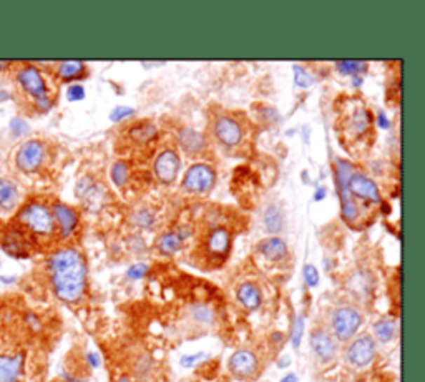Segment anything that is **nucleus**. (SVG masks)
Listing matches in <instances>:
<instances>
[{"label":"nucleus","instance_id":"obj_1","mask_svg":"<svg viewBox=\"0 0 425 382\" xmlns=\"http://www.w3.org/2000/svg\"><path fill=\"white\" fill-rule=\"evenodd\" d=\"M47 273L53 294L67 304H75L85 296L88 281L87 261L76 248L65 246L48 256Z\"/></svg>","mask_w":425,"mask_h":382},{"label":"nucleus","instance_id":"obj_2","mask_svg":"<svg viewBox=\"0 0 425 382\" xmlns=\"http://www.w3.org/2000/svg\"><path fill=\"white\" fill-rule=\"evenodd\" d=\"M15 224L20 231L30 238L32 243L48 240L57 235V226L53 221L50 206L42 201H27L20 206L15 214Z\"/></svg>","mask_w":425,"mask_h":382},{"label":"nucleus","instance_id":"obj_3","mask_svg":"<svg viewBox=\"0 0 425 382\" xmlns=\"http://www.w3.org/2000/svg\"><path fill=\"white\" fill-rule=\"evenodd\" d=\"M364 325V316L356 306H339L331 314V334L336 338L337 343H349L356 338L357 331Z\"/></svg>","mask_w":425,"mask_h":382},{"label":"nucleus","instance_id":"obj_4","mask_svg":"<svg viewBox=\"0 0 425 382\" xmlns=\"http://www.w3.org/2000/svg\"><path fill=\"white\" fill-rule=\"evenodd\" d=\"M216 183V170L211 165L203 163H193L183 175L182 186L184 191L194 193V195H206L212 190Z\"/></svg>","mask_w":425,"mask_h":382},{"label":"nucleus","instance_id":"obj_5","mask_svg":"<svg viewBox=\"0 0 425 382\" xmlns=\"http://www.w3.org/2000/svg\"><path fill=\"white\" fill-rule=\"evenodd\" d=\"M377 343L370 334H360L349 341L346 348V361L354 369H365L375 361Z\"/></svg>","mask_w":425,"mask_h":382},{"label":"nucleus","instance_id":"obj_6","mask_svg":"<svg viewBox=\"0 0 425 382\" xmlns=\"http://www.w3.org/2000/svg\"><path fill=\"white\" fill-rule=\"evenodd\" d=\"M47 158V145L39 138H30L22 143L15 153V165L22 173L32 175L39 172Z\"/></svg>","mask_w":425,"mask_h":382},{"label":"nucleus","instance_id":"obj_7","mask_svg":"<svg viewBox=\"0 0 425 382\" xmlns=\"http://www.w3.org/2000/svg\"><path fill=\"white\" fill-rule=\"evenodd\" d=\"M15 80L22 88V92H24L27 97H30L34 102L50 97L48 95L47 80H45V76L42 71H40L39 67L22 65L20 69L17 70Z\"/></svg>","mask_w":425,"mask_h":382},{"label":"nucleus","instance_id":"obj_8","mask_svg":"<svg viewBox=\"0 0 425 382\" xmlns=\"http://www.w3.org/2000/svg\"><path fill=\"white\" fill-rule=\"evenodd\" d=\"M309 346L314 356L323 364L336 361L339 354V343L325 327H314L309 334Z\"/></svg>","mask_w":425,"mask_h":382},{"label":"nucleus","instance_id":"obj_9","mask_svg":"<svg viewBox=\"0 0 425 382\" xmlns=\"http://www.w3.org/2000/svg\"><path fill=\"white\" fill-rule=\"evenodd\" d=\"M228 369L239 381L255 379L259 372V359L250 349H238L228 359Z\"/></svg>","mask_w":425,"mask_h":382},{"label":"nucleus","instance_id":"obj_10","mask_svg":"<svg viewBox=\"0 0 425 382\" xmlns=\"http://www.w3.org/2000/svg\"><path fill=\"white\" fill-rule=\"evenodd\" d=\"M180 170H182V160H180L178 153L171 148L158 153L155 161H153V173H155L158 182L165 183V185L175 182L180 175Z\"/></svg>","mask_w":425,"mask_h":382},{"label":"nucleus","instance_id":"obj_11","mask_svg":"<svg viewBox=\"0 0 425 382\" xmlns=\"http://www.w3.org/2000/svg\"><path fill=\"white\" fill-rule=\"evenodd\" d=\"M349 193L356 201H365L369 205H381L382 196L379 191L377 183L372 178H369L367 175L357 173L354 172L349 182Z\"/></svg>","mask_w":425,"mask_h":382},{"label":"nucleus","instance_id":"obj_12","mask_svg":"<svg viewBox=\"0 0 425 382\" xmlns=\"http://www.w3.org/2000/svg\"><path fill=\"white\" fill-rule=\"evenodd\" d=\"M212 133L215 138L218 140L221 145L226 148H234L243 142L244 132L241 123L233 116L223 115L218 116L215 121V127H212Z\"/></svg>","mask_w":425,"mask_h":382},{"label":"nucleus","instance_id":"obj_13","mask_svg":"<svg viewBox=\"0 0 425 382\" xmlns=\"http://www.w3.org/2000/svg\"><path fill=\"white\" fill-rule=\"evenodd\" d=\"M50 210L53 214V221H55L57 226L58 238H60V240H69V238L76 231L80 223L76 210L72 208L70 205L60 203V201H55V203L50 206Z\"/></svg>","mask_w":425,"mask_h":382},{"label":"nucleus","instance_id":"obj_14","mask_svg":"<svg viewBox=\"0 0 425 382\" xmlns=\"http://www.w3.org/2000/svg\"><path fill=\"white\" fill-rule=\"evenodd\" d=\"M25 372V353L0 350V382H22Z\"/></svg>","mask_w":425,"mask_h":382},{"label":"nucleus","instance_id":"obj_15","mask_svg":"<svg viewBox=\"0 0 425 382\" xmlns=\"http://www.w3.org/2000/svg\"><path fill=\"white\" fill-rule=\"evenodd\" d=\"M176 140H178V145L182 150L187 153L188 156H198L201 155L203 151L206 150L208 142L206 137L198 130L189 128V127H183L178 130V135H176Z\"/></svg>","mask_w":425,"mask_h":382},{"label":"nucleus","instance_id":"obj_16","mask_svg":"<svg viewBox=\"0 0 425 382\" xmlns=\"http://www.w3.org/2000/svg\"><path fill=\"white\" fill-rule=\"evenodd\" d=\"M231 231L224 226H216L211 229L210 235L206 238V250L215 258H224V256H228L229 250H231Z\"/></svg>","mask_w":425,"mask_h":382},{"label":"nucleus","instance_id":"obj_17","mask_svg":"<svg viewBox=\"0 0 425 382\" xmlns=\"http://www.w3.org/2000/svg\"><path fill=\"white\" fill-rule=\"evenodd\" d=\"M236 299L246 311H257L263 304V293L252 281H244L236 287Z\"/></svg>","mask_w":425,"mask_h":382},{"label":"nucleus","instance_id":"obj_18","mask_svg":"<svg viewBox=\"0 0 425 382\" xmlns=\"http://www.w3.org/2000/svg\"><path fill=\"white\" fill-rule=\"evenodd\" d=\"M257 251H259V254H263L268 261H273V263L284 261L289 254L286 241L279 236H269V238H266V240L259 241V245H257Z\"/></svg>","mask_w":425,"mask_h":382},{"label":"nucleus","instance_id":"obj_19","mask_svg":"<svg viewBox=\"0 0 425 382\" xmlns=\"http://www.w3.org/2000/svg\"><path fill=\"white\" fill-rule=\"evenodd\" d=\"M20 205L19 186L11 178L0 177V211L11 213Z\"/></svg>","mask_w":425,"mask_h":382},{"label":"nucleus","instance_id":"obj_20","mask_svg":"<svg viewBox=\"0 0 425 382\" xmlns=\"http://www.w3.org/2000/svg\"><path fill=\"white\" fill-rule=\"evenodd\" d=\"M370 125H372V115L369 114V110L363 105L354 107L349 118H347V127L354 133V137H363L364 133H367Z\"/></svg>","mask_w":425,"mask_h":382},{"label":"nucleus","instance_id":"obj_21","mask_svg":"<svg viewBox=\"0 0 425 382\" xmlns=\"http://www.w3.org/2000/svg\"><path fill=\"white\" fill-rule=\"evenodd\" d=\"M354 175V166L351 165V161L347 160H337L336 163V185H337V193L341 196V200L351 196L349 193V182Z\"/></svg>","mask_w":425,"mask_h":382},{"label":"nucleus","instance_id":"obj_22","mask_svg":"<svg viewBox=\"0 0 425 382\" xmlns=\"http://www.w3.org/2000/svg\"><path fill=\"white\" fill-rule=\"evenodd\" d=\"M87 74V65L80 60H67L58 64L57 75L62 82H76Z\"/></svg>","mask_w":425,"mask_h":382},{"label":"nucleus","instance_id":"obj_23","mask_svg":"<svg viewBox=\"0 0 425 382\" xmlns=\"http://www.w3.org/2000/svg\"><path fill=\"white\" fill-rule=\"evenodd\" d=\"M128 135L135 143H138V145H147V143H150L158 137V128L151 123V121L142 120L128 130Z\"/></svg>","mask_w":425,"mask_h":382},{"label":"nucleus","instance_id":"obj_24","mask_svg":"<svg viewBox=\"0 0 425 382\" xmlns=\"http://www.w3.org/2000/svg\"><path fill=\"white\" fill-rule=\"evenodd\" d=\"M183 240L176 231H166L156 240V250L163 256H173L182 250Z\"/></svg>","mask_w":425,"mask_h":382},{"label":"nucleus","instance_id":"obj_25","mask_svg":"<svg viewBox=\"0 0 425 382\" xmlns=\"http://www.w3.org/2000/svg\"><path fill=\"white\" fill-rule=\"evenodd\" d=\"M263 223L266 231L271 233V235L276 236L279 231H281L284 226V214L283 210L279 208L278 205H269L268 208L264 210V217H263Z\"/></svg>","mask_w":425,"mask_h":382},{"label":"nucleus","instance_id":"obj_26","mask_svg":"<svg viewBox=\"0 0 425 382\" xmlns=\"http://www.w3.org/2000/svg\"><path fill=\"white\" fill-rule=\"evenodd\" d=\"M372 329H374V339L379 341V343L386 344V343H391V341L396 338L397 325H396L394 319L382 318L375 322Z\"/></svg>","mask_w":425,"mask_h":382},{"label":"nucleus","instance_id":"obj_27","mask_svg":"<svg viewBox=\"0 0 425 382\" xmlns=\"http://www.w3.org/2000/svg\"><path fill=\"white\" fill-rule=\"evenodd\" d=\"M336 69L341 71L342 75H349V76H360V74H364L367 70V64L364 60H341L336 62Z\"/></svg>","mask_w":425,"mask_h":382},{"label":"nucleus","instance_id":"obj_28","mask_svg":"<svg viewBox=\"0 0 425 382\" xmlns=\"http://www.w3.org/2000/svg\"><path fill=\"white\" fill-rule=\"evenodd\" d=\"M191 318L201 326H210L215 321V311L206 304H194L191 308Z\"/></svg>","mask_w":425,"mask_h":382},{"label":"nucleus","instance_id":"obj_29","mask_svg":"<svg viewBox=\"0 0 425 382\" xmlns=\"http://www.w3.org/2000/svg\"><path fill=\"white\" fill-rule=\"evenodd\" d=\"M110 178L119 188H123L130 179V168L125 161H115L110 170Z\"/></svg>","mask_w":425,"mask_h":382},{"label":"nucleus","instance_id":"obj_30","mask_svg":"<svg viewBox=\"0 0 425 382\" xmlns=\"http://www.w3.org/2000/svg\"><path fill=\"white\" fill-rule=\"evenodd\" d=\"M304 325H306L304 314H297L291 325V334H289V339H291V344L294 349L301 348L302 338H304Z\"/></svg>","mask_w":425,"mask_h":382},{"label":"nucleus","instance_id":"obj_31","mask_svg":"<svg viewBox=\"0 0 425 382\" xmlns=\"http://www.w3.org/2000/svg\"><path fill=\"white\" fill-rule=\"evenodd\" d=\"M341 214H342V219H344L346 223H354L356 219L359 218L360 208H359V203H357L354 198L349 196V198H346V200H341Z\"/></svg>","mask_w":425,"mask_h":382},{"label":"nucleus","instance_id":"obj_32","mask_svg":"<svg viewBox=\"0 0 425 382\" xmlns=\"http://www.w3.org/2000/svg\"><path fill=\"white\" fill-rule=\"evenodd\" d=\"M133 223L142 229H150L155 224V214L150 210L142 208L133 213Z\"/></svg>","mask_w":425,"mask_h":382},{"label":"nucleus","instance_id":"obj_33","mask_svg":"<svg viewBox=\"0 0 425 382\" xmlns=\"http://www.w3.org/2000/svg\"><path fill=\"white\" fill-rule=\"evenodd\" d=\"M292 71H294V82H296L297 87L307 88L314 83V76L311 75L306 69H302L301 65H294Z\"/></svg>","mask_w":425,"mask_h":382},{"label":"nucleus","instance_id":"obj_34","mask_svg":"<svg viewBox=\"0 0 425 382\" xmlns=\"http://www.w3.org/2000/svg\"><path fill=\"white\" fill-rule=\"evenodd\" d=\"M302 276L307 287H316L319 285V271L314 264H304L302 268Z\"/></svg>","mask_w":425,"mask_h":382},{"label":"nucleus","instance_id":"obj_35","mask_svg":"<svg viewBox=\"0 0 425 382\" xmlns=\"http://www.w3.org/2000/svg\"><path fill=\"white\" fill-rule=\"evenodd\" d=\"M148 271H150V266H148V264L137 263V264H133V266L128 268L126 276H128V280H132V281H140L147 276Z\"/></svg>","mask_w":425,"mask_h":382},{"label":"nucleus","instance_id":"obj_36","mask_svg":"<svg viewBox=\"0 0 425 382\" xmlns=\"http://www.w3.org/2000/svg\"><path fill=\"white\" fill-rule=\"evenodd\" d=\"M8 128H11V133L15 138H19V137H22V135H25L27 132H29V125H27V121L19 118V116H13V118L11 120V125H8Z\"/></svg>","mask_w":425,"mask_h":382},{"label":"nucleus","instance_id":"obj_37","mask_svg":"<svg viewBox=\"0 0 425 382\" xmlns=\"http://www.w3.org/2000/svg\"><path fill=\"white\" fill-rule=\"evenodd\" d=\"M135 115V110L130 109V107H116V109L112 110L110 114V120L113 123H119V121H123L125 118H130V116Z\"/></svg>","mask_w":425,"mask_h":382},{"label":"nucleus","instance_id":"obj_38","mask_svg":"<svg viewBox=\"0 0 425 382\" xmlns=\"http://www.w3.org/2000/svg\"><path fill=\"white\" fill-rule=\"evenodd\" d=\"M85 98V88L83 85L74 83L67 88V100L69 102H80Z\"/></svg>","mask_w":425,"mask_h":382},{"label":"nucleus","instance_id":"obj_39","mask_svg":"<svg viewBox=\"0 0 425 382\" xmlns=\"http://www.w3.org/2000/svg\"><path fill=\"white\" fill-rule=\"evenodd\" d=\"M206 357L205 353H194V354H187V356H183L180 359V364H182V367H194L196 364H200L203 359Z\"/></svg>","mask_w":425,"mask_h":382},{"label":"nucleus","instance_id":"obj_40","mask_svg":"<svg viewBox=\"0 0 425 382\" xmlns=\"http://www.w3.org/2000/svg\"><path fill=\"white\" fill-rule=\"evenodd\" d=\"M24 321H25V325L29 326L34 332L40 331V327H42V322H40L39 316H37V314H34V313H27Z\"/></svg>","mask_w":425,"mask_h":382},{"label":"nucleus","instance_id":"obj_41","mask_svg":"<svg viewBox=\"0 0 425 382\" xmlns=\"http://www.w3.org/2000/svg\"><path fill=\"white\" fill-rule=\"evenodd\" d=\"M34 107L40 111V114H47V111H50L53 107L52 97H47V98H42V100L34 102Z\"/></svg>","mask_w":425,"mask_h":382},{"label":"nucleus","instance_id":"obj_42","mask_svg":"<svg viewBox=\"0 0 425 382\" xmlns=\"http://www.w3.org/2000/svg\"><path fill=\"white\" fill-rule=\"evenodd\" d=\"M85 359H87V364L92 369H98V367L102 366V357L100 354L95 353V350H90V353H87V356H85Z\"/></svg>","mask_w":425,"mask_h":382},{"label":"nucleus","instance_id":"obj_43","mask_svg":"<svg viewBox=\"0 0 425 382\" xmlns=\"http://www.w3.org/2000/svg\"><path fill=\"white\" fill-rule=\"evenodd\" d=\"M377 123H379V127L384 128V130H387L389 127H391L387 115L384 114V111H379V114H377Z\"/></svg>","mask_w":425,"mask_h":382},{"label":"nucleus","instance_id":"obj_44","mask_svg":"<svg viewBox=\"0 0 425 382\" xmlns=\"http://www.w3.org/2000/svg\"><path fill=\"white\" fill-rule=\"evenodd\" d=\"M325 196H328V190L324 186H319L314 193V201H323Z\"/></svg>","mask_w":425,"mask_h":382},{"label":"nucleus","instance_id":"obj_45","mask_svg":"<svg viewBox=\"0 0 425 382\" xmlns=\"http://www.w3.org/2000/svg\"><path fill=\"white\" fill-rule=\"evenodd\" d=\"M279 382H299V379H297V376L294 374V372H289V374L281 377V381Z\"/></svg>","mask_w":425,"mask_h":382},{"label":"nucleus","instance_id":"obj_46","mask_svg":"<svg viewBox=\"0 0 425 382\" xmlns=\"http://www.w3.org/2000/svg\"><path fill=\"white\" fill-rule=\"evenodd\" d=\"M19 278L17 276H0V281L4 282V285H12V282H15Z\"/></svg>","mask_w":425,"mask_h":382},{"label":"nucleus","instance_id":"obj_47","mask_svg":"<svg viewBox=\"0 0 425 382\" xmlns=\"http://www.w3.org/2000/svg\"><path fill=\"white\" fill-rule=\"evenodd\" d=\"M283 338H284L283 332H274V334H273L274 343H283Z\"/></svg>","mask_w":425,"mask_h":382},{"label":"nucleus","instance_id":"obj_48","mask_svg":"<svg viewBox=\"0 0 425 382\" xmlns=\"http://www.w3.org/2000/svg\"><path fill=\"white\" fill-rule=\"evenodd\" d=\"M278 366H279V367H281V369H283V367H288V366H289V359H288V357H284V359H281V361H279V362H278Z\"/></svg>","mask_w":425,"mask_h":382},{"label":"nucleus","instance_id":"obj_49","mask_svg":"<svg viewBox=\"0 0 425 382\" xmlns=\"http://www.w3.org/2000/svg\"><path fill=\"white\" fill-rule=\"evenodd\" d=\"M352 80H354V87H359L363 83V76H352Z\"/></svg>","mask_w":425,"mask_h":382},{"label":"nucleus","instance_id":"obj_50","mask_svg":"<svg viewBox=\"0 0 425 382\" xmlns=\"http://www.w3.org/2000/svg\"><path fill=\"white\" fill-rule=\"evenodd\" d=\"M116 382H132V379H130L128 376H121V377H119V381Z\"/></svg>","mask_w":425,"mask_h":382},{"label":"nucleus","instance_id":"obj_51","mask_svg":"<svg viewBox=\"0 0 425 382\" xmlns=\"http://www.w3.org/2000/svg\"><path fill=\"white\" fill-rule=\"evenodd\" d=\"M0 264H2V261H0Z\"/></svg>","mask_w":425,"mask_h":382}]
</instances>
